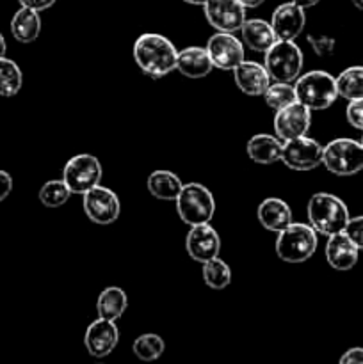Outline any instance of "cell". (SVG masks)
<instances>
[{"instance_id":"1","label":"cell","mask_w":363,"mask_h":364,"mask_svg":"<svg viewBox=\"0 0 363 364\" xmlns=\"http://www.w3.org/2000/svg\"><path fill=\"white\" fill-rule=\"evenodd\" d=\"M178 52L173 43L160 34L139 36L134 45V59L137 66L152 78H162L177 70Z\"/></svg>"},{"instance_id":"2","label":"cell","mask_w":363,"mask_h":364,"mask_svg":"<svg viewBox=\"0 0 363 364\" xmlns=\"http://www.w3.org/2000/svg\"><path fill=\"white\" fill-rule=\"evenodd\" d=\"M310 226L320 235H337L345 231L349 223V210L340 198L327 192H317L308 201Z\"/></svg>"},{"instance_id":"3","label":"cell","mask_w":363,"mask_h":364,"mask_svg":"<svg viewBox=\"0 0 363 364\" xmlns=\"http://www.w3.org/2000/svg\"><path fill=\"white\" fill-rule=\"evenodd\" d=\"M295 96L310 110H324L337 100V78L326 71H310L295 80Z\"/></svg>"},{"instance_id":"4","label":"cell","mask_w":363,"mask_h":364,"mask_svg":"<svg viewBox=\"0 0 363 364\" xmlns=\"http://www.w3.org/2000/svg\"><path fill=\"white\" fill-rule=\"evenodd\" d=\"M317 249V231L308 224L292 223L278 233L276 255L287 263H302L313 256Z\"/></svg>"},{"instance_id":"5","label":"cell","mask_w":363,"mask_h":364,"mask_svg":"<svg viewBox=\"0 0 363 364\" xmlns=\"http://www.w3.org/2000/svg\"><path fill=\"white\" fill-rule=\"evenodd\" d=\"M177 212L180 219L191 228L199 224H210L214 212H216V201L212 192L201 183H187L182 187L180 196L177 198Z\"/></svg>"},{"instance_id":"6","label":"cell","mask_w":363,"mask_h":364,"mask_svg":"<svg viewBox=\"0 0 363 364\" xmlns=\"http://www.w3.org/2000/svg\"><path fill=\"white\" fill-rule=\"evenodd\" d=\"M322 164L337 176H352L363 171V146L352 139H335L324 146Z\"/></svg>"},{"instance_id":"7","label":"cell","mask_w":363,"mask_h":364,"mask_svg":"<svg viewBox=\"0 0 363 364\" xmlns=\"http://www.w3.org/2000/svg\"><path fill=\"white\" fill-rule=\"evenodd\" d=\"M265 70L276 82H292L302 70L301 48L294 41L278 39L265 52Z\"/></svg>"},{"instance_id":"8","label":"cell","mask_w":363,"mask_h":364,"mask_svg":"<svg viewBox=\"0 0 363 364\" xmlns=\"http://www.w3.org/2000/svg\"><path fill=\"white\" fill-rule=\"evenodd\" d=\"M102 164L96 156L82 153V155L73 156L64 166L63 180L70 187L71 194H82L91 191L93 187L100 185L102 180Z\"/></svg>"},{"instance_id":"9","label":"cell","mask_w":363,"mask_h":364,"mask_svg":"<svg viewBox=\"0 0 363 364\" xmlns=\"http://www.w3.org/2000/svg\"><path fill=\"white\" fill-rule=\"evenodd\" d=\"M324 148L306 135L283 142L281 162L292 171H312L322 164Z\"/></svg>"},{"instance_id":"10","label":"cell","mask_w":363,"mask_h":364,"mask_svg":"<svg viewBox=\"0 0 363 364\" xmlns=\"http://www.w3.org/2000/svg\"><path fill=\"white\" fill-rule=\"evenodd\" d=\"M82 206H84L85 215L100 226H109V224L116 223L121 210L117 196L110 188L100 187V185L85 192Z\"/></svg>"},{"instance_id":"11","label":"cell","mask_w":363,"mask_h":364,"mask_svg":"<svg viewBox=\"0 0 363 364\" xmlns=\"http://www.w3.org/2000/svg\"><path fill=\"white\" fill-rule=\"evenodd\" d=\"M206 52L217 70H231L244 63V46L230 32H216L206 41Z\"/></svg>"},{"instance_id":"12","label":"cell","mask_w":363,"mask_h":364,"mask_svg":"<svg viewBox=\"0 0 363 364\" xmlns=\"http://www.w3.org/2000/svg\"><path fill=\"white\" fill-rule=\"evenodd\" d=\"M206 21L217 32L241 31L246 21V7L238 0H206L203 6Z\"/></svg>"},{"instance_id":"13","label":"cell","mask_w":363,"mask_h":364,"mask_svg":"<svg viewBox=\"0 0 363 364\" xmlns=\"http://www.w3.org/2000/svg\"><path fill=\"white\" fill-rule=\"evenodd\" d=\"M310 124H312L310 109H306L299 102L276 110V116H274V132H276V137L283 142L306 135Z\"/></svg>"},{"instance_id":"14","label":"cell","mask_w":363,"mask_h":364,"mask_svg":"<svg viewBox=\"0 0 363 364\" xmlns=\"http://www.w3.org/2000/svg\"><path fill=\"white\" fill-rule=\"evenodd\" d=\"M305 9L290 0V2L281 4L280 7L274 9L270 27H273L276 39H280V41H294L305 28Z\"/></svg>"},{"instance_id":"15","label":"cell","mask_w":363,"mask_h":364,"mask_svg":"<svg viewBox=\"0 0 363 364\" xmlns=\"http://www.w3.org/2000/svg\"><path fill=\"white\" fill-rule=\"evenodd\" d=\"M187 252L194 262L206 263L219 256L221 240L217 231L210 224H199L191 228L187 235Z\"/></svg>"},{"instance_id":"16","label":"cell","mask_w":363,"mask_h":364,"mask_svg":"<svg viewBox=\"0 0 363 364\" xmlns=\"http://www.w3.org/2000/svg\"><path fill=\"white\" fill-rule=\"evenodd\" d=\"M120 341V331L112 320L98 318L85 331L84 343L93 358H105L116 348Z\"/></svg>"},{"instance_id":"17","label":"cell","mask_w":363,"mask_h":364,"mask_svg":"<svg viewBox=\"0 0 363 364\" xmlns=\"http://www.w3.org/2000/svg\"><path fill=\"white\" fill-rule=\"evenodd\" d=\"M359 249L356 247L354 242L345 235V231L337 235H331L327 238L326 244V259L330 263L331 269L340 270V272H345V270H351L352 267L358 263Z\"/></svg>"},{"instance_id":"18","label":"cell","mask_w":363,"mask_h":364,"mask_svg":"<svg viewBox=\"0 0 363 364\" xmlns=\"http://www.w3.org/2000/svg\"><path fill=\"white\" fill-rule=\"evenodd\" d=\"M233 77L237 87L248 96H263L270 85V77L265 66L253 60H244L238 64L233 70Z\"/></svg>"},{"instance_id":"19","label":"cell","mask_w":363,"mask_h":364,"mask_svg":"<svg viewBox=\"0 0 363 364\" xmlns=\"http://www.w3.org/2000/svg\"><path fill=\"white\" fill-rule=\"evenodd\" d=\"M258 220L267 231L280 233L292 224V210L278 198H267L258 206Z\"/></svg>"},{"instance_id":"20","label":"cell","mask_w":363,"mask_h":364,"mask_svg":"<svg viewBox=\"0 0 363 364\" xmlns=\"http://www.w3.org/2000/svg\"><path fill=\"white\" fill-rule=\"evenodd\" d=\"M214 64L210 60L206 48L201 46H189L178 52L177 70L189 78H203L212 71Z\"/></svg>"},{"instance_id":"21","label":"cell","mask_w":363,"mask_h":364,"mask_svg":"<svg viewBox=\"0 0 363 364\" xmlns=\"http://www.w3.org/2000/svg\"><path fill=\"white\" fill-rule=\"evenodd\" d=\"M281 149H283V141L269 134L253 135L246 146L249 159L256 164H265V166L281 160Z\"/></svg>"},{"instance_id":"22","label":"cell","mask_w":363,"mask_h":364,"mask_svg":"<svg viewBox=\"0 0 363 364\" xmlns=\"http://www.w3.org/2000/svg\"><path fill=\"white\" fill-rule=\"evenodd\" d=\"M241 34L246 45L255 52L265 53L278 41L270 23H267L265 20H260V18L246 20L241 27Z\"/></svg>"},{"instance_id":"23","label":"cell","mask_w":363,"mask_h":364,"mask_svg":"<svg viewBox=\"0 0 363 364\" xmlns=\"http://www.w3.org/2000/svg\"><path fill=\"white\" fill-rule=\"evenodd\" d=\"M41 32V18L39 13L28 7H20L11 20V34L20 43H32L39 38Z\"/></svg>"},{"instance_id":"24","label":"cell","mask_w":363,"mask_h":364,"mask_svg":"<svg viewBox=\"0 0 363 364\" xmlns=\"http://www.w3.org/2000/svg\"><path fill=\"white\" fill-rule=\"evenodd\" d=\"M148 191L153 198L162 201H177L182 192V180L171 171H153L148 176Z\"/></svg>"},{"instance_id":"25","label":"cell","mask_w":363,"mask_h":364,"mask_svg":"<svg viewBox=\"0 0 363 364\" xmlns=\"http://www.w3.org/2000/svg\"><path fill=\"white\" fill-rule=\"evenodd\" d=\"M128 306L127 294H125L121 288L117 287H109L100 294L98 302H96V309H98L100 318L112 320L116 322L117 318H121Z\"/></svg>"},{"instance_id":"26","label":"cell","mask_w":363,"mask_h":364,"mask_svg":"<svg viewBox=\"0 0 363 364\" xmlns=\"http://www.w3.org/2000/svg\"><path fill=\"white\" fill-rule=\"evenodd\" d=\"M338 96L349 100L363 98V66H351L337 77Z\"/></svg>"},{"instance_id":"27","label":"cell","mask_w":363,"mask_h":364,"mask_svg":"<svg viewBox=\"0 0 363 364\" xmlns=\"http://www.w3.org/2000/svg\"><path fill=\"white\" fill-rule=\"evenodd\" d=\"M21 84H23V75L18 64L14 60L0 59V96L4 98H11L20 92Z\"/></svg>"},{"instance_id":"28","label":"cell","mask_w":363,"mask_h":364,"mask_svg":"<svg viewBox=\"0 0 363 364\" xmlns=\"http://www.w3.org/2000/svg\"><path fill=\"white\" fill-rule=\"evenodd\" d=\"M164 348H166V343H164L162 338L153 333L141 334L134 341V345H132V350H134L135 358L144 363L157 361L164 354Z\"/></svg>"},{"instance_id":"29","label":"cell","mask_w":363,"mask_h":364,"mask_svg":"<svg viewBox=\"0 0 363 364\" xmlns=\"http://www.w3.org/2000/svg\"><path fill=\"white\" fill-rule=\"evenodd\" d=\"M203 281L212 290H224L231 283V270L223 259L214 258L203 263Z\"/></svg>"},{"instance_id":"30","label":"cell","mask_w":363,"mask_h":364,"mask_svg":"<svg viewBox=\"0 0 363 364\" xmlns=\"http://www.w3.org/2000/svg\"><path fill=\"white\" fill-rule=\"evenodd\" d=\"M71 191L64 180H50L39 188V201L46 208H59L70 199Z\"/></svg>"},{"instance_id":"31","label":"cell","mask_w":363,"mask_h":364,"mask_svg":"<svg viewBox=\"0 0 363 364\" xmlns=\"http://www.w3.org/2000/svg\"><path fill=\"white\" fill-rule=\"evenodd\" d=\"M263 98H265L267 105L274 110H281L290 105V103L298 102L294 85L287 84V82H274V84H270L267 91L263 92Z\"/></svg>"},{"instance_id":"32","label":"cell","mask_w":363,"mask_h":364,"mask_svg":"<svg viewBox=\"0 0 363 364\" xmlns=\"http://www.w3.org/2000/svg\"><path fill=\"white\" fill-rule=\"evenodd\" d=\"M345 116H347V121L351 127H354L356 130L363 132V98L349 102L347 110H345Z\"/></svg>"},{"instance_id":"33","label":"cell","mask_w":363,"mask_h":364,"mask_svg":"<svg viewBox=\"0 0 363 364\" xmlns=\"http://www.w3.org/2000/svg\"><path fill=\"white\" fill-rule=\"evenodd\" d=\"M345 235L351 238L356 244V247L362 251L363 249V215L354 217V219H349L347 228H345Z\"/></svg>"},{"instance_id":"34","label":"cell","mask_w":363,"mask_h":364,"mask_svg":"<svg viewBox=\"0 0 363 364\" xmlns=\"http://www.w3.org/2000/svg\"><path fill=\"white\" fill-rule=\"evenodd\" d=\"M308 43L317 55H330L335 48V39L327 36H308Z\"/></svg>"},{"instance_id":"35","label":"cell","mask_w":363,"mask_h":364,"mask_svg":"<svg viewBox=\"0 0 363 364\" xmlns=\"http://www.w3.org/2000/svg\"><path fill=\"white\" fill-rule=\"evenodd\" d=\"M338 364H363V348L362 347L349 348V350L342 355Z\"/></svg>"},{"instance_id":"36","label":"cell","mask_w":363,"mask_h":364,"mask_svg":"<svg viewBox=\"0 0 363 364\" xmlns=\"http://www.w3.org/2000/svg\"><path fill=\"white\" fill-rule=\"evenodd\" d=\"M11 191H13V178L6 171H0V201H4Z\"/></svg>"},{"instance_id":"37","label":"cell","mask_w":363,"mask_h":364,"mask_svg":"<svg viewBox=\"0 0 363 364\" xmlns=\"http://www.w3.org/2000/svg\"><path fill=\"white\" fill-rule=\"evenodd\" d=\"M57 0H20L21 7H28V9H34V11H45L48 7H52Z\"/></svg>"},{"instance_id":"38","label":"cell","mask_w":363,"mask_h":364,"mask_svg":"<svg viewBox=\"0 0 363 364\" xmlns=\"http://www.w3.org/2000/svg\"><path fill=\"white\" fill-rule=\"evenodd\" d=\"M238 2H241L242 6L246 7V9H255V7L262 6V4L265 2V0H238Z\"/></svg>"},{"instance_id":"39","label":"cell","mask_w":363,"mask_h":364,"mask_svg":"<svg viewBox=\"0 0 363 364\" xmlns=\"http://www.w3.org/2000/svg\"><path fill=\"white\" fill-rule=\"evenodd\" d=\"M292 2L298 4L299 7H302V9H308V7L317 6V4H319L320 0H292Z\"/></svg>"},{"instance_id":"40","label":"cell","mask_w":363,"mask_h":364,"mask_svg":"<svg viewBox=\"0 0 363 364\" xmlns=\"http://www.w3.org/2000/svg\"><path fill=\"white\" fill-rule=\"evenodd\" d=\"M6 50H7L6 39H4V36L0 34V59H2V57H6Z\"/></svg>"},{"instance_id":"41","label":"cell","mask_w":363,"mask_h":364,"mask_svg":"<svg viewBox=\"0 0 363 364\" xmlns=\"http://www.w3.org/2000/svg\"><path fill=\"white\" fill-rule=\"evenodd\" d=\"M184 2L191 4V6H205L206 0H184Z\"/></svg>"},{"instance_id":"42","label":"cell","mask_w":363,"mask_h":364,"mask_svg":"<svg viewBox=\"0 0 363 364\" xmlns=\"http://www.w3.org/2000/svg\"><path fill=\"white\" fill-rule=\"evenodd\" d=\"M352 6L358 7L359 11H363V0H352Z\"/></svg>"},{"instance_id":"43","label":"cell","mask_w":363,"mask_h":364,"mask_svg":"<svg viewBox=\"0 0 363 364\" xmlns=\"http://www.w3.org/2000/svg\"><path fill=\"white\" fill-rule=\"evenodd\" d=\"M362 146H363V137H362Z\"/></svg>"}]
</instances>
